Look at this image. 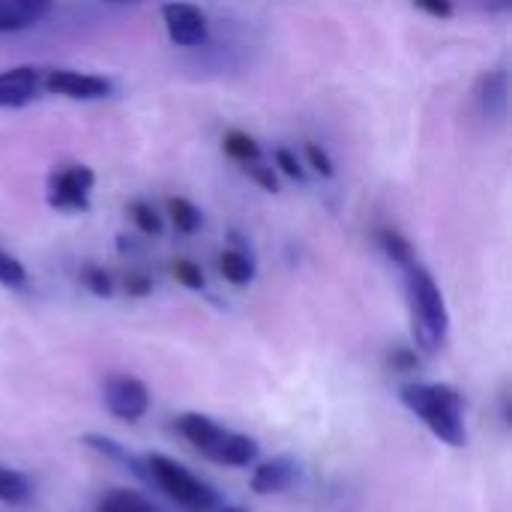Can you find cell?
<instances>
[{"label": "cell", "instance_id": "obj_20", "mask_svg": "<svg viewBox=\"0 0 512 512\" xmlns=\"http://www.w3.org/2000/svg\"><path fill=\"white\" fill-rule=\"evenodd\" d=\"M129 216H132V222H135L144 234H150V237L162 234V216H159L147 201H132V204H129Z\"/></svg>", "mask_w": 512, "mask_h": 512}, {"label": "cell", "instance_id": "obj_29", "mask_svg": "<svg viewBox=\"0 0 512 512\" xmlns=\"http://www.w3.org/2000/svg\"><path fill=\"white\" fill-rule=\"evenodd\" d=\"M420 9H426L429 15H438V18H450L453 15V0H417Z\"/></svg>", "mask_w": 512, "mask_h": 512}, {"label": "cell", "instance_id": "obj_15", "mask_svg": "<svg viewBox=\"0 0 512 512\" xmlns=\"http://www.w3.org/2000/svg\"><path fill=\"white\" fill-rule=\"evenodd\" d=\"M477 99H480V105L489 114L504 111V105H507V72H489V75H483V81L477 87Z\"/></svg>", "mask_w": 512, "mask_h": 512}, {"label": "cell", "instance_id": "obj_16", "mask_svg": "<svg viewBox=\"0 0 512 512\" xmlns=\"http://www.w3.org/2000/svg\"><path fill=\"white\" fill-rule=\"evenodd\" d=\"M30 495H33L30 480H27L21 471H15V468L0 465V501L18 507V504H27Z\"/></svg>", "mask_w": 512, "mask_h": 512}, {"label": "cell", "instance_id": "obj_24", "mask_svg": "<svg viewBox=\"0 0 512 512\" xmlns=\"http://www.w3.org/2000/svg\"><path fill=\"white\" fill-rule=\"evenodd\" d=\"M84 285L90 294L96 297H111L114 294V279L102 270V267H87L84 270Z\"/></svg>", "mask_w": 512, "mask_h": 512}, {"label": "cell", "instance_id": "obj_12", "mask_svg": "<svg viewBox=\"0 0 512 512\" xmlns=\"http://www.w3.org/2000/svg\"><path fill=\"white\" fill-rule=\"evenodd\" d=\"M81 444L84 447H90L93 453H99V456H105V459H111V462H117V465H123L126 471H132L138 480H144L147 483V468H144V459L141 456H135L132 450H126L123 444H117L114 438H105V435H84L81 438Z\"/></svg>", "mask_w": 512, "mask_h": 512}, {"label": "cell", "instance_id": "obj_21", "mask_svg": "<svg viewBox=\"0 0 512 512\" xmlns=\"http://www.w3.org/2000/svg\"><path fill=\"white\" fill-rule=\"evenodd\" d=\"M0 285H6V288H24L27 285L24 264L15 255L3 252V249H0Z\"/></svg>", "mask_w": 512, "mask_h": 512}, {"label": "cell", "instance_id": "obj_3", "mask_svg": "<svg viewBox=\"0 0 512 512\" xmlns=\"http://www.w3.org/2000/svg\"><path fill=\"white\" fill-rule=\"evenodd\" d=\"M177 429L201 456H207L216 465L246 468V465H252L258 459L255 438L231 432V429L219 426L216 420H210L204 414H183V417H177Z\"/></svg>", "mask_w": 512, "mask_h": 512}, {"label": "cell", "instance_id": "obj_22", "mask_svg": "<svg viewBox=\"0 0 512 512\" xmlns=\"http://www.w3.org/2000/svg\"><path fill=\"white\" fill-rule=\"evenodd\" d=\"M171 273H174V279H177L183 288H189V291H201V288H204V273H201V267H198L195 261H189V258L174 261Z\"/></svg>", "mask_w": 512, "mask_h": 512}, {"label": "cell", "instance_id": "obj_6", "mask_svg": "<svg viewBox=\"0 0 512 512\" xmlns=\"http://www.w3.org/2000/svg\"><path fill=\"white\" fill-rule=\"evenodd\" d=\"M102 402L117 420L138 423L150 408V390L135 375H108L102 381Z\"/></svg>", "mask_w": 512, "mask_h": 512}, {"label": "cell", "instance_id": "obj_10", "mask_svg": "<svg viewBox=\"0 0 512 512\" xmlns=\"http://www.w3.org/2000/svg\"><path fill=\"white\" fill-rule=\"evenodd\" d=\"M39 90V72L33 66H15L0 72V108H21Z\"/></svg>", "mask_w": 512, "mask_h": 512}, {"label": "cell", "instance_id": "obj_25", "mask_svg": "<svg viewBox=\"0 0 512 512\" xmlns=\"http://www.w3.org/2000/svg\"><path fill=\"white\" fill-rule=\"evenodd\" d=\"M306 159H309V165H312L321 177H333V174H336L333 159H330V153H327L321 144L309 141V144H306Z\"/></svg>", "mask_w": 512, "mask_h": 512}, {"label": "cell", "instance_id": "obj_32", "mask_svg": "<svg viewBox=\"0 0 512 512\" xmlns=\"http://www.w3.org/2000/svg\"><path fill=\"white\" fill-rule=\"evenodd\" d=\"M111 3H126V0H111Z\"/></svg>", "mask_w": 512, "mask_h": 512}, {"label": "cell", "instance_id": "obj_5", "mask_svg": "<svg viewBox=\"0 0 512 512\" xmlns=\"http://www.w3.org/2000/svg\"><path fill=\"white\" fill-rule=\"evenodd\" d=\"M96 177L87 165H66L48 177V204L63 213H87Z\"/></svg>", "mask_w": 512, "mask_h": 512}, {"label": "cell", "instance_id": "obj_8", "mask_svg": "<svg viewBox=\"0 0 512 512\" xmlns=\"http://www.w3.org/2000/svg\"><path fill=\"white\" fill-rule=\"evenodd\" d=\"M45 90L69 99H102L111 93V81L102 75L90 72H75V69H51L45 75Z\"/></svg>", "mask_w": 512, "mask_h": 512}, {"label": "cell", "instance_id": "obj_11", "mask_svg": "<svg viewBox=\"0 0 512 512\" xmlns=\"http://www.w3.org/2000/svg\"><path fill=\"white\" fill-rule=\"evenodd\" d=\"M54 0H0V33L24 30L51 12Z\"/></svg>", "mask_w": 512, "mask_h": 512}, {"label": "cell", "instance_id": "obj_2", "mask_svg": "<svg viewBox=\"0 0 512 512\" xmlns=\"http://www.w3.org/2000/svg\"><path fill=\"white\" fill-rule=\"evenodd\" d=\"M408 306H411V327H414L417 345L426 354L441 351L447 330H450L447 303L432 273L417 264L408 267Z\"/></svg>", "mask_w": 512, "mask_h": 512}, {"label": "cell", "instance_id": "obj_31", "mask_svg": "<svg viewBox=\"0 0 512 512\" xmlns=\"http://www.w3.org/2000/svg\"><path fill=\"white\" fill-rule=\"evenodd\" d=\"M216 512H246V510H243V507H219Z\"/></svg>", "mask_w": 512, "mask_h": 512}, {"label": "cell", "instance_id": "obj_28", "mask_svg": "<svg viewBox=\"0 0 512 512\" xmlns=\"http://www.w3.org/2000/svg\"><path fill=\"white\" fill-rule=\"evenodd\" d=\"M126 291H129V297H147L153 291V282L144 273H129L126 276Z\"/></svg>", "mask_w": 512, "mask_h": 512}, {"label": "cell", "instance_id": "obj_19", "mask_svg": "<svg viewBox=\"0 0 512 512\" xmlns=\"http://www.w3.org/2000/svg\"><path fill=\"white\" fill-rule=\"evenodd\" d=\"M222 147H225V153H228L231 159H237L240 165H243V162H255V159H261V147H258V141H255L252 135H246V132H237V129L225 135Z\"/></svg>", "mask_w": 512, "mask_h": 512}, {"label": "cell", "instance_id": "obj_13", "mask_svg": "<svg viewBox=\"0 0 512 512\" xmlns=\"http://www.w3.org/2000/svg\"><path fill=\"white\" fill-rule=\"evenodd\" d=\"M219 273L231 282V285H249L255 279V264L243 249H225L219 255Z\"/></svg>", "mask_w": 512, "mask_h": 512}, {"label": "cell", "instance_id": "obj_27", "mask_svg": "<svg viewBox=\"0 0 512 512\" xmlns=\"http://www.w3.org/2000/svg\"><path fill=\"white\" fill-rule=\"evenodd\" d=\"M390 366H393V372H417V366H420V357L411 351V348H396L393 354H390Z\"/></svg>", "mask_w": 512, "mask_h": 512}, {"label": "cell", "instance_id": "obj_26", "mask_svg": "<svg viewBox=\"0 0 512 512\" xmlns=\"http://www.w3.org/2000/svg\"><path fill=\"white\" fill-rule=\"evenodd\" d=\"M276 165H279V171H282L285 177H294V180H303V177H306L300 159H297L288 147H279V150H276Z\"/></svg>", "mask_w": 512, "mask_h": 512}, {"label": "cell", "instance_id": "obj_18", "mask_svg": "<svg viewBox=\"0 0 512 512\" xmlns=\"http://www.w3.org/2000/svg\"><path fill=\"white\" fill-rule=\"evenodd\" d=\"M168 216L180 234H195L201 228V213L192 201L186 198H168Z\"/></svg>", "mask_w": 512, "mask_h": 512}, {"label": "cell", "instance_id": "obj_7", "mask_svg": "<svg viewBox=\"0 0 512 512\" xmlns=\"http://www.w3.org/2000/svg\"><path fill=\"white\" fill-rule=\"evenodd\" d=\"M162 18H165L168 39L174 45L195 48V45L207 42V18H204V12L195 3H180V0L165 3L162 6Z\"/></svg>", "mask_w": 512, "mask_h": 512}, {"label": "cell", "instance_id": "obj_4", "mask_svg": "<svg viewBox=\"0 0 512 512\" xmlns=\"http://www.w3.org/2000/svg\"><path fill=\"white\" fill-rule=\"evenodd\" d=\"M144 468H147V483H153L159 492H165L180 510L216 512L222 507V498L210 483L198 480L189 468H183L180 462H174L162 453L144 456Z\"/></svg>", "mask_w": 512, "mask_h": 512}, {"label": "cell", "instance_id": "obj_23", "mask_svg": "<svg viewBox=\"0 0 512 512\" xmlns=\"http://www.w3.org/2000/svg\"><path fill=\"white\" fill-rule=\"evenodd\" d=\"M243 171L261 186V189H267V192H279V177H276V171L270 168V165H264L261 159H255V162H243Z\"/></svg>", "mask_w": 512, "mask_h": 512}, {"label": "cell", "instance_id": "obj_30", "mask_svg": "<svg viewBox=\"0 0 512 512\" xmlns=\"http://www.w3.org/2000/svg\"><path fill=\"white\" fill-rule=\"evenodd\" d=\"M489 9H510V0H486Z\"/></svg>", "mask_w": 512, "mask_h": 512}, {"label": "cell", "instance_id": "obj_17", "mask_svg": "<svg viewBox=\"0 0 512 512\" xmlns=\"http://www.w3.org/2000/svg\"><path fill=\"white\" fill-rule=\"evenodd\" d=\"M378 243H381V249L387 252V258H390L393 264H399V267H411V264H414V246H411L399 231L381 228V231H378Z\"/></svg>", "mask_w": 512, "mask_h": 512}, {"label": "cell", "instance_id": "obj_1", "mask_svg": "<svg viewBox=\"0 0 512 512\" xmlns=\"http://www.w3.org/2000/svg\"><path fill=\"white\" fill-rule=\"evenodd\" d=\"M402 405L420 417V423L447 447H465V399L450 384H405L399 390Z\"/></svg>", "mask_w": 512, "mask_h": 512}, {"label": "cell", "instance_id": "obj_14", "mask_svg": "<svg viewBox=\"0 0 512 512\" xmlns=\"http://www.w3.org/2000/svg\"><path fill=\"white\" fill-rule=\"evenodd\" d=\"M96 512H159L144 495L129 492V489H111L108 495H102Z\"/></svg>", "mask_w": 512, "mask_h": 512}, {"label": "cell", "instance_id": "obj_9", "mask_svg": "<svg viewBox=\"0 0 512 512\" xmlns=\"http://www.w3.org/2000/svg\"><path fill=\"white\" fill-rule=\"evenodd\" d=\"M297 477H300V462L294 456H276V459L261 462L252 471V492L255 495H279V492L291 489Z\"/></svg>", "mask_w": 512, "mask_h": 512}]
</instances>
